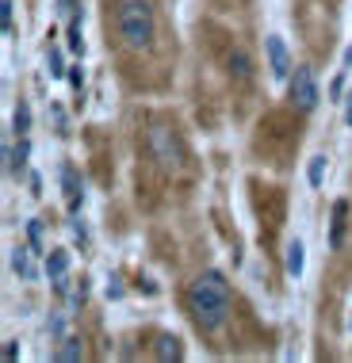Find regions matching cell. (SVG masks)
<instances>
[{
  "instance_id": "obj_5",
  "label": "cell",
  "mask_w": 352,
  "mask_h": 363,
  "mask_svg": "<svg viewBox=\"0 0 352 363\" xmlns=\"http://www.w3.org/2000/svg\"><path fill=\"white\" fill-rule=\"evenodd\" d=\"M264 54H268V73L283 81V77L291 73V54H287V43H283L280 35H268L264 38Z\"/></svg>"
},
{
  "instance_id": "obj_9",
  "label": "cell",
  "mask_w": 352,
  "mask_h": 363,
  "mask_svg": "<svg viewBox=\"0 0 352 363\" xmlns=\"http://www.w3.org/2000/svg\"><path fill=\"white\" fill-rule=\"evenodd\" d=\"M65 272H70V252H65V249H50V257H46V276H50L54 283H62Z\"/></svg>"
},
{
  "instance_id": "obj_8",
  "label": "cell",
  "mask_w": 352,
  "mask_h": 363,
  "mask_svg": "<svg viewBox=\"0 0 352 363\" xmlns=\"http://www.w3.org/2000/svg\"><path fill=\"white\" fill-rule=\"evenodd\" d=\"M62 184H65V203H70V211L77 214V211H81V203H84V191H81V180H77L73 164H65V169H62Z\"/></svg>"
},
{
  "instance_id": "obj_19",
  "label": "cell",
  "mask_w": 352,
  "mask_h": 363,
  "mask_svg": "<svg viewBox=\"0 0 352 363\" xmlns=\"http://www.w3.org/2000/svg\"><path fill=\"white\" fill-rule=\"evenodd\" d=\"M70 84L77 88V92L84 88V73H81V65H73V69H70Z\"/></svg>"
},
{
  "instance_id": "obj_10",
  "label": "cell",
  "mask_w": 352,
  "mask_h": 363,
  "mask_svg": "<svg viewBox=\"0 0 352 363\" xmlns=\"http://www.w3.org/2000/svg\"><path fill=\"white\" fill-rule=\"evenodd\" d=\"M345 214H348V203H345V199L334 203V225H329V249H337V245H341V233H345Z\"/></svg>"
},
{
  "instance_id": "obj_16",
  "label": "cell",
  "mask_w": 352,
  "mask_h": 363,
  "mask_svg": "<svg viewBox=\"0 0 352 363\" xmlns=\"http://www.w3.org/2000/svg\"><path fill=\"white\" fill-rule=\"evenodd\" d=\"M0 23H4V35H16V19H12V0H0Z\"/></svg>"
},
{
  "instance_id": "obj_6",
  "label": "cell",
  "mask_w": 352,
  "mask_h": 363,
  "mask_svg": "<svg viewBox=\"0 0 352 363\" xmlns=\"http://www.w3.org/2000/svg\"><path fill=\"white\" fill-rule=\"evenodd\" d=\"M226 69H230V77L238 84H249L253 81V57H249V50L241 43H230L226 46Z\"/></svg>"
},
{
  "instance_id": "obj_2",
  "label": "cell",
  "mask_w": 352,
  "mask_h": 363,
  "mask_svg": "<svg viewBox=\"0 0 352 363\" xmlns=\"http://www.w3.org/2000/svg\"><path fill=\"white\" fill-rule=\"evenodd\" d=\"M115 38L131 54H142L158 38V12H153L150 0H119V8H115Z\"/></svg>"
},
{
  "instance_id": "obj_12",
  "label": "cell",
  "mask_w": 352,
  "mask_h": 363,
  "mask_svg": "<svg viewBox=\"0 0 352 363\" xmlns=\"http://www.w3.org/2000/svg\"><path fill=\"white\" fill-rule=\"evenodd\" d=\"M287 276H302V241L295 238V241H291L287 245Z\"/></svg>"
},
{
  "instance_id": "obj_22",
  "label": "cell",
  "mask_w": 352,
  "mask_h": 363,
  "mask_svg": "<svg viewBox=\"0 0 352 363\" xmlns=\"http://www.w3.org/2000/svg\"><path fill=\"white\" fill-rule=\"evenodd\" d=\"M345 123H348V126H352V92H348V96H345Z\"/></svg>"
},
{
  "instance_id": "obj_20",
  "label": "cell",
  "mask_w": 352,
  "mask_h": 363,
  "mask_svg": "<svg viewBox=\"0 0 352 363\" xmlns=\"http://www.w3.org/2000/svg\"><path fill=\"white\" fill-rule=\"evenodd\" d=\"M19 356V348H16V340H8V345H4V363H12Z\"/></svg>"
},
{
  "instance_id": "obj_18",
  "label": "cell",
  "mask_w": 352,
  "mask_h": 363,
  "mask_svg": "<svg viewBox=\"0 0 352 363\" xmlns=\"http://www.w3.org/2000/svg\"><path fill=\"white\" fill-rule=\"evenodd\" d=\"M27 126H31V111H27V104H19L16 107V130L27 134Z\"/></svg>"
},
{
  "instance_id": "obj_15",
  "label": "cell",
  "mask_w": 352,
  "mask_h": 363,
  "mask_svg": "<svg viewBox=\"0 0 352 363\" xmlns=\"http://www.w3.org/2000/svg\"><path fill=\"white\" fill-rule=\"evenodd\" d=\"M46 69H50V77H65L62 50H57V46H50V50H46Z\"/></svg>"
},
{
  "instance_id": "obj_3",
  "label": "cell",
  "mask_w": 352,
  "mask_h": 363,
  "mask_svg": "<svg viewBox=\"0 0 352 363\" xmlns=\"http://www.w3.org/2000/svg\"><path fill=\"white\" fill-rule=\"evenodd\" d=\"M145 145H150L153 161H158L161 169H176V164H184V145H180V134H176L172 126L153 123L150 130H145Z\"/></svg>"
},
{
  "instance_id": "obj_1",
  "label": "cell",
  "mask_w": 352,
  "mask_h": 363,
  "mask_svg": "<svg viewBox=\"0 0 352 363\" xmlns=\"http://www.w3.org/2000/svg\"><path fill=\"white\" fill-rule=\"evenodd\" d=\"M188 310L195 325L203 333H214L230 313V283L222 279V272H203L188 291Z\"/></svg>"
},
{
  "instance_id": "obj_4",
  "label": "cell",
  "mask_w": 352,
  "mask_h": 363,
  "mask_svg": "<svg viewBox=\"0 0 352 363\" xmlns=\"http://www.w3.org/2000/svg\"><path fill=\"white\" fill-rule=\"evenodd\" d=\"M287 96H291V104L299 107V111H310V107L318 104V81H314V69H295V77H291V84H287Z\"/></svg>"
},
{
  "instance_id": "obj_21",
  "label": "cell",
  "mask_w": 352,
  "mask_h": 363,
  "mask_svg": "<svg viewBox=\"0 0 352 363\" xmlns=\"http://www.w3.org/2000/svg\"><path fill=\"white\" fill-rule=\"evenodd\" d=\"M107 294H111V298H123V287H119V279H111V283H107Z\"/></svg>"
},
{
  "instance_id": "obj_13",
  "label": "cell",
  "mask_w": 352,
  "mask_h": 363,
  "mask_svg": "<svg viewBox=\"0 0 352 363\" xmlns=\"http://www.w3.org/2000/svg\"><path fill=\"white\" fill-rule=\"evenodd\" d=\"M307 176H310V188H321V180H326V157H310Z\"/></svg>"
},
{
  "instance_id": "obj_7",
  "label": "cell",
  "mask_w": 352,
  "mask_h": 363,
  "mask_svg": "<svg viewBox=\"0 0 352 363\" xmlns=\"http://www.w3.org/2000/svg\"><path fill=\"white\" fill-rule=\"evenodd\" d=\"M31 257H35V249H27V245L12 249V272H16L19 279H27V283L38 276V268H35V260H31Z\"/></svg>"
},
{
  "instance_id": "obj_14",
  "label": "cell",
  "mask_w": 352,
  "mask_h": 363,
  "mask_svg": "<svg viewBox=\"0 0 352 363\" xmlns=\"http://www.w3.org/2000/svg\"><path fill=\"white\" fill-rule=\"evenodd\" d=\"M57 359H62V363L81 359V340H62V348H57Z\"/></svg>"
},
{
  "instance_id": "obj_11",
  "label": "cell",
  "mask_w": 352,
  "mask_h": 363,
  "mask_svg": "<svg viewBox=\"0 0 352 363\" xmlns=\"http://www.w3.org/2000/svg\"><path fill=\"white\" fill-rule=\"evenodd\" d=\"M158 359H180L184 356V348H180V340L176 337H158V352H153Z\"/></svg>"
},
{
  "instance_id": "obj_23",
  "label": "cell",
  "mask_w": 352,
  "mask_h": 363,
  "mask_svg": "<svg viewBox=\"0 0 352 363\" xmlns=\"http://www.w3.org/2000/svg\"><path fill=\"white\" fill-rule=\"evenodd\" d=\"M348 325H352V321H348Z\"/></svg>"
},
{
  "instance_id": "obj_17",
  "label": "cell",
  "mask_w": 352,
  "mask_h": 363,
  "mask_svg": "<svg viewBox=\"0 0 352 363\" xmlns=\"http://www.w3.org/2000/svg\"><path fill=\"white\" fill-rule=\"evenodd\" d=\"M27 241H31L35 252H43V222H31V225H27Z\"/></svg>"
}]
</instances>
